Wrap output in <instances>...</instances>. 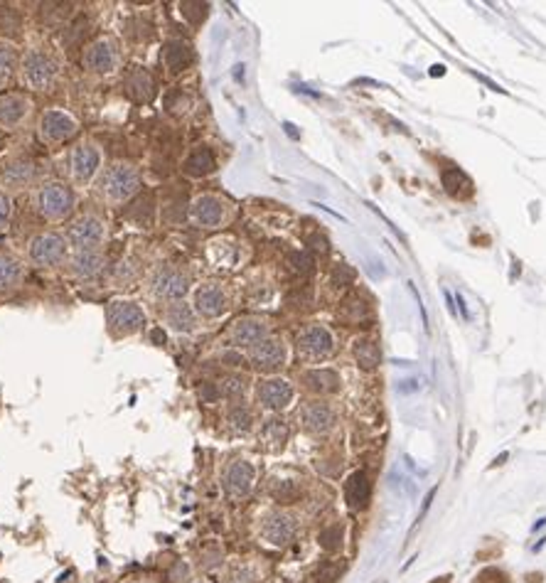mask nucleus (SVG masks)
<instances>
[{
	"mask_svg": "<svg viewBox=\"0 0 546 583\" xmlns=\"http://www.w3.org/2000/svg\"><path fill=\"white\" fill-rule=\"evenodd\" d=\"M352 354H355L357 365H360L362 370H374V367L382 362L379 345L374 343V340H369V337H362V340H357L355 347H352Z\"/></svg>",
	"mask_w": 546,
	"mask_h": 583,
	"instance_id": "72a5a7b5",
	"label": "nucleus"
},
{
	"mask_svg": "<svg viewBox=\"0 0 546 583\" xmlns=\"http://www.w3.org/2000/svg\"><path fill=\"white\" fill-rule=\"evenodd\" d=\"M369 477H367L364 470H357L355 475H349L347 485H344V499L352 510H364L369 505Z\"/></svg>",
	"mask_w": 546,
	"mask_h": 583,
	"instance_id": "c756f323",
	"label": "nucleus"
},
{
	"mask_svg": "<svg viewBox=\"0 0 546 583\" xmlns=\"http://www.w3.org/2000/svg\"><path fill=\"white\" fill-rule=\"evenodd\" d=\"M146 323H148L146 308L138 300L113 298V300L106 303V327H108V335L116 337V340H124V337H133L138 332H143Z\"/></svg>",
	"mask_w": 546,
	"mask_h": 583,
	"instance_id": "9d476101",
	"label": "nucleus"
},
{
	"mask_svg": "<svg viewBox=\"0 0 546 583\" xmlns=\"http://www.w3.org/2000/svg\"><path fill=\"white\" fill-rule=\"evenodd\" d=\"M79 118L64 106H47L45 111H40L37 124H35L37 140L47 148H62L67 143L72 146L74 138L79 135Z\"/></svg>",
	"mask_w": 546,
	"mask_h": 583,
	"instance_id": "423d86ee",
	"label": "nucleus"
},
{
	"mask_svg": "<svg viewBox=\"0 0 546 583\" xmlns=\"http://www.w3.org/2000/svg\"><path fill=\"white\" fill-rule=\"evenodd\" d=\"M20 47L15 45V39L0 37V89H8L12 79L17 77L20 69Z\"/></svg>",
	"mask_w": 546,
	"mask_h": 583,
	"instance_id": "bb28decb",
	"label": "nucleus"
},
{
	"mask_svg": "<svg viewBox=\"0 0 546 583\" xmlns=\"http://www.w3.org/2000/svg\"><path fill=\"white\" fill-rule=\"evenodd\" d=\"M67 269L79 280L99 278L106 271V254L104 249H72L67 258Z\"/></svg>",
	"mask_w": 546,
	"mask_h": 583,
	"instance_id": "4be33fe9",
	"label": "nucleus"
},
{
	"mask_svg": "<svg viewBox=\"0 0 546 583\" xmlns=\"http://www.w3.org/2000/svg\"><path fill=\"white\" fill-rule=\"evenodd\" d=\"M246 359L251 362V367L261 374L276 376V372H281L288 362V345L283 337L271 335L264 343H259L253 350L246 352Z\"/></svg>",
	"mask_w": 546,
	"mask_h": 583,
	"instance_id": "6ab92c4d",
	"label": "nucleus"
},
{
	"mask_svg": "<svg viewBox=\"0 0 546 583\" xmlns=\"http://www.w3.org/2000/svg\"><path fill=\"white\" fill-rule=\"evenodd\" d=\"M234 217V204L220 192H202L190 202L187 219L197 229H222Z\"/></svg>",
	"mask_w": 546,
	"mask_h": 583,
	"instance_id": "1a4fd4ad",
	"label": "nucleus"
},
{
	"mask_svg": "<svg viewBox=\"0 0 546 583\" xmlns=\"http://www.w3.org/2000/svg\"><path fill=\"white\" fill-rule=\"evenodd\" d=\"M433 583H451V576H440V578H436Z\"/></svg>",
	"mask_w": 546,
	"mask_h": 583,
	"instance_id": "a18cd8bd",
	"label": "nucleus"
},
{
	"mask_svg": "<svg viewBox=\"0 0 546 583\" xmlns=\"http://www.w3.org/2000/svg\"><path fill=\"white\" fill-rule=\"evenodd\" d=\"M303 387L315 396H327L340 389V374L333 370H308L303 374Z\"/></svg>",
	"mask_w": 546,
	"mask_h": 583,
	"instance_id": "cd10ccee",
	"label": "nucleus"
},
{
	"mask_svg": "<svg viewBox=\"0 0 546 583\" xmlns=\"http://www.w3.org/2000/svg\"><path fill=\"white\" fill-rule=\"evenodd\" d=\"M170 578H173L175 583H187V581H190V566L180 561V564L175 566V571H173V576H170Z\"/></svg>",
	"mask_w": 546,
	"mask_h": 583,
	"instance_id": "37998d69",
	"label": "nucleus"
},
{
	"mask_svg": "<svg viewBox=\"0 0 546 583\" xmlns=\"http://www.w3.org/2000/svg\"><path fill=\"white\" fill-rule=\"evenodd\" d=\"M220 482L229 499H244L251 495L253 485H256V468L246 458H231L222 468Z\"/></svg>",
	"mask_w": 546,
	"mask_h": 583,
	"instance_id": "f3484780",
	"label": "nucleus"
},
{
	"mask_svg": "<svg viewBox=\"0 0 546 583\" xmlns=\"http://www.w3.org/2000/svg\"><path fill=\"white\" fill-rule=\"evenodd\" d=\"M342 539H344V527L342 524H330L320 532L318 542L325 551H340L342 549Z\"/></svg>",
	"mask_w": 546,
	"mask_h": 583,
	"instance_id": "4c0bfd02",
	"label": "nucleus"
},
{
	"mask_svg": "<svg viewBox=\"0 0 546 583\" xmlns=\"http://www.w3.org/2000/svg\"><path fill=\"white\" fill-rule=\"evenodd\" d=\"M266 337H271V325L269 320L259 318V315H242L226 330V343L237 352H242V350L248 352L259 343H264Z\"/></svg>",
	"mask_w": 546,
	"mask_h": 583,
	"instance_id": "2eb2a0df",
	"label": "nucleus"
},
{
	"mask_svg": "<svg viewBox=\"0 0 546 583\" xmlns=\"http://www.w3.org/2000/svg\"><path fill=\"white\" fill-rule=\"evenodd\" d=\"M128 583H155V581H150V578H133V581H128Z\"/></svg>",
	"mask_w": 546,
	"mask_h": 583,
	"instance_id": "c03bdc74",
	"label": "nucleus"
},
{
	"mask_svg": "<svg viewBox=\"0 0 546 583\" xmlns=\"http://www.w3.org/2000/svg\"><path fill=\"white\" fill-rule=\"evenodd\" d=\"M340 571H342V566H338L333 561H327V564H322V566L318 568V578H320V581H335Z\"/></svg>",
	"mask_w": 546,
	"mask_h": 583,
	"instance_id": "79ce46f5",
	"label": "nucleus"
},
{
	"mask_svg": "<svg viewBox=\"0 0 546 583\" xmlns=\"http://www.w3.org/2000/svg\"><path fill=\"white\" fill-rule=\"evenodd\" d=\"M0 140H3V131H0Z\"/></svg>",
	"mask_w": 546,
	"mask_h": 583,
	"instance_id": "de8ad7c7",
	"label": "nucleus"
},
{
	"mask_svg": "<svg viewBox=\"0 0 546 583\" xmlns=\"http://www.w3.org/2000/svg\"><path fill=\"white\" fill-rule=\"evenodd\" d=\"M35 116V102L28 91H3L0 94V131L15 133L30 126Z\"/></svg>",
	"mask_w": 546,
	"mask_h": 583,
	"instance_id": "ddd939ff",
	"label": "nucleus"
},
{
	"mask_svg": "<svg viewBox=\"0 0 546 583\" xmlns=\"http://www.w3.org/2000/svg\"><path fill=\"white\" fill-rule=\"evenodd\" d=\"M42 180V165L32 157H12L0 168V190H6L8 195L25 190L32 192Z\"/></svg>",
	"mask_w": 546,
	"mask_h": 583,
	"instance_id": "f8f14e48",
	"label": "nucleus"
},
{
	"mask_svg": "<svg viewBox=\"0 0 546 583\" xmlns=\"http://www.w3.org/2000/svg\"><path fill=\"white\" fill-rule=\"evenodd\" d=\"M23 28V15L12 6H0V37L12 39V35L20 32Z\"/></svg>",
	"mask_w": 546,
	"mask_h": 583,
	"instance_id": "c9c22d12",
	"label": "nucleus"
},
{
	"mask_svg": "<svg viewBox=\"0 0 546 583\" xmlns=\"http://www.w3.org/2000/svg\"><path fill=\"white\" fill-rule=\"evenodd\" d=\"M248 376L242 374V372H229V374H224L220 381H217V392H220L222 399H226L229 404H239V401H244L248 394Z\"/></svg>",
	"mask_w": 546,
	"mask_h": 583,
	"instance_id": "7c9ffc66",
	"label": "nucleus"
},
{
	"mask_svg": "<svg viewBox=\"0 0 546 583\" xmlns=\"http://www.w3.org/2000/svg\"><path fill=\"white\" fill-rule=\"evenodd\" d=\"M124 89L133 102L148 104L155 96V79L146 67H130L124 74Z\"/></svg>",
	"mask_w": 546,
	"mask_h": 583,
	"instance_id": "393cba45",
	"label": "nucleus"
},
{
	"mask_svg": "<svg viewBox=\"0 0 546 583\" xmlns=\"http://www.w3.org/2000/svg\"><path fill=\"white\" fill-rule=\"evenodd\" d=\"M192 583H207V581H202V578H199V581H192Z\"/></svg>",
	"mask_w": 546,
	"mask_h": 583,
	"instance_id": "49530a36",
	"label": "nucleus"
},
{
	"mask_svg": "<svg viewBox=\"0 0 546 583\" xmlns=\"http://www.w3.org/2000/svg\"><path fill=\"white\" fill-rule=\"evenodd\" d=\"M443 182H445V190H451L453 195H458V187H465V190L470 192V180L456 168L448 170V173L443 175Z\"/></svg>",
	"mask_w": 546,
	"mask_h": 583,
	"instance_id": "ea45409f",
	"label": "nucleus"
},
{
	"mask_svg": "<svg viewBox=\"0 0 546 583\" xmlns=\"http://www.w3.org/2000/svg\"><path fill=\"white\" fill-rule=\"evenodd\" d=\"M30 207L47 224H64L77 212V192L64 180L45 178L30 192Z\"/></svg>",
	"mask_w": 546,
	"mask_h": 583,
	"instance_id": "f257e3e1",
	"label": "nucleus"
},
{
	"mask_svg": "<svg viewBox=\"0 0 546 583\" xmlns=\"http://www.w3.org/2000/svg\"><path fill=\"white\" fill-rule=\"evenodd\" d=\"M224 564V549L220 546H212V549H204L199 554V566L202 568H217Z\"/></svg>",
	"mask_w": 546,
	"mask_h": 583,
	"instance_id": "a19ab883",
	"label": "nucleus"
},
{
	"mask_svg": "<svg viewBox=\"0 0 546 583\" xmlns=\"http://www.w3.org/2000/svg\"><path fill=\"white\" fill-rule=\"evenodd\" d=\"M295 352L308 365H318L325 362L330 354L335 352V337L333 332L322 325H308L298 332L295 337Z\"/></svg>",
	"mask_w": 546,
	"mask_h": 583,
	"instance_id": "dca6fc26",
	"label": "nucleus"
},
{
	"mask_svg": "<svg viewBox=\"0 0 546 583\" xmlns=\"http://www.w3.org/2000/svg\"><path fill=\"white\" fill-rule=\"evenodd\" d=\"M253 396H256V404L259 409L269 411V414H281L283 409L291 406L295 396L293 384L283 376H266L256 384L253 389Z\"/></svg>",
	"mask_w": 546,
	"mask_h": 583,
	"instance_id": "aec40b11",
	"label": "nucleus"
},
{
	"mask_svg": "<svg viewBox=\"0 0 546 583\" xmlns=\"http://www.w3.org/2000/svg\"><path fill=\"white\" fill-rule=\"evenodd\" d=\"M160 62H163V67L168 69L170 74H180L195 62V50H192L190 42L182 37L168 39L163 45V52H160Z\"/></svg>",
	"mask_w": 546,
	"mask_h": 583,
	"instance_id": "b1692460",
	"label": "nucleus"
},
{
	"mask_svg": "<svg viewBox=\"0 0 546 583\" xmlns=\"http://www.w3.org/2000/svg\"><path fill=\"white\" fill-rule=\"evenodd\" d=\"M25 274H28V266L23 258L12 251H0V296L23 286Z\"/></svg>",
	"mask_w": 546,
	"mask_h": 583,
	"instance_id": "a878e982",
	"label": "nucleus"
},
{
	"mask_svg": "<svg viewBox=\"0 0 546 583\" xmlns=\"http://www.w3.org/2000/svg\"><path fill=\"white\" fill-rule=\"evenodd\" d=\"M190 303L202 320H217L229 310V291L222 280H202L192 288Z\"/></svg>",
	"mask_w": 546,
	"mask_h": 583,
	"instance_id": "4468645a",
	"label": "nucleus"
},
{
	"mask_svg": "<svg viewBox=\"0 0 546 583\" xmlns=\"http://www.w3.org/2000/svg\"><path fill=\"white\" fill-rule=\"evenodd\" d=\"M367 315H369V305L360 296L344 298L342 305H340V318L347 320V323H362Z\"/></svg>",
	"mask_w": 546,
	"mask_h": 583,
	"instance_id": "e433bc0d",
	"label": "nucleus"
},
{
	"mask_svg": "<svg viewBox=\"0 0 546 583\" xmlns=\"http://www.w3.org/2000/svg\"><path fill=\"white\" fill-rule=\"evenodd\" d=\"M12 212H15V207H12V195H8L6 190H0V234L8 231V227H10Z\"/></svg>",
	"mask_w": 546,
	"mask_h": 583,
	"instance_id": "58836bf2",
	"label": "nucleus"
},
{
	"mask_svg": "<svg viewBox=\"0 0 546 583\" xmlns=\"http://www.w3.org/2000/svg\"><path fill=\"white\" fill-rule=\"evenodd\" d=\"M64 170H67L69 185L89 187L96 185L104 173V151L91 138L74 140L64 155Z\"/></svg>",
	"mask_w": 546,
	"mask_h": 583,
	"instance_id": "20e7f679",
	"label": "nucleus"
},
{
	"mask_svg": "<svg viewBox=\"0 0 546 583\" xmlns=\"http://www.w3.org/2000/svg\"><path fill=\"white\" fill-rule=\"evenodd\" d=\"M224 583H261L264 571L251 559H234L224 566Z\"/></svg>",
	"mask_w": 546,
	"mask_h": 583,
	"instance_id": "c85d7f7f",
	"label": "nucleus"
},
{
	"mask_svg": "<svg viewBox=\"0 0 546 583\" xmlns=\"http://www.w3.org/2000/svg\"><path fill=\"white\" fill-rule=\"evenodd\" d=\"M259 438H261V443H264L269 450H281L283 446H286V441H288V426H286V421L276 419V416H271V419H266L264 423H261Z\"/></svg>",
	"mask_w": 546,
	"mask_h": 583,
	"instance_id": "2f4dec72",
	"label": "nucleus"
},
{
	"mask_svg": "<svg viewBox=\"0 0 546 583\" xmlns=\"http://www.w3.org/2000/svg\"><path fill=\"white\" fill-rule=\"evenodd\" d=\"M69 251L72 249L62 231L42 229L28 239L25 261L35 269H57V266H67Z\"/></svg>",
	"mask_w": 546,
	"mask_h": 583,
	"instance_id": "0eeeda50",
	"label": "nucleus"
},
{
	"mask_svg": "<svg viewBox=\"0 0 546 583\" xmlns=\"http://www.w3.org/2000/svg\"><path fill=\"white\" fill-rule=\"evenodd\" d=\"M214 168H217V160H214L212 151L204 146L195 148V151L187 155L185 165H182V170H185L187 175H192V178H204V175L214 173Z\"/></svg>",
	"mask_w": 546,
	"mask_h": 583,
	"instance_id": "473e14b6",
	"label": "nucleus"
},
{
	"mask_svg": "<svg viewBox=\"0 0 546 583\" xmlns=\"http://www.w3.org/2000/svg\"><path fill=\"white\" fill-rule=\"evenodd\" d=\"M69 249H104L108 241V222L99 212H84L69 222L64 231Z\"/></svg>",
	"mask_w": 546,
	"mask_h": 583,
	"instance_id": "9b49d317",
	"label": "nucleus"
},
{
	"mask_svg": "<svg viewBox=\"0 0 546 583\" xmlns=\"http://www.w3.org/2000/svg\"><path fill=\"white\" fill-rule=\"evenodd\" d=\"M124 55L121 45L111 35H99L81 47V67L91 77H113L121 72Z\"/></svg>",
	"mask_w": 546,
	"mask_h": 583,
	"instance_id": "6e6552de",
	"label": "nucleus"
},
{
	"mask_svg": "<svg viewBox=\"0 0 546 583\" xmlns=\"http://www.w3.org/2000/svg\"><path fill=\"white\" fill-rule=\"evenodd\" d=\"M298 534V517L288 510H273L259 519V537L269 546L283 549L295 539Z\"/></svg>",
	"mask_w": 546,
	"mask_h": 583,
	"instance_id": "a211bd4d",
	"label": "nucleus"
},
{
	"mask_svg": "<svg viewBox=\"0 0 546 583\" xmlns=\"http://www.w3.org/2000/svg\"><path fill=\"white\" fill-rule=\"evenodd\" d=\"M62 79V62L50 47L32 45L20 57V69H17V82L25 91L32 94H47Z\"/></svg>",
	"mask_w": 546,
	"mask_h": 583,
	"instance_id": "f03ea898",
	"label": "nucleus"
},
{
	"mask_svg": "<svg viewBox=\"0 0 546 583\" xmlns=\"http://www.w3.org/2000/svg\"><path fill=\"white\" fill-rule=\"evenodd\" d=\"M143 187V175L138 170V165L130 160H113L111 165H106L96 182V195L106 207L119 209L124 204H128Z\"/></svg>",
	"mask_w": 546,
	"mask_h": 583,
	"instance_id": "7ed1b4c3",
	"label": "nucleus"
},
{
	"mask_svg": "<svg viewBox=\"0 0 546 583\" xmlns=\"http://www.w3.org/2000/svg\"><path fill=\"white\" fill-rule=\"evenodd\" d=\"M226 423H229V426L234 428V431H239V433L251 431L253 411L248 409L244 401H239V404H229V409H226Z\"/></svg>",
	"mask_w": 546,
	"mask_h": 583,
	"instance_id": "f704fd0d",
	"label": "nucleus"
},
{
	"mask_svg": "<svg viewBox=\"0 0 546 583\" xmlns=\"http://www.w3.org/2000/svg\"><path fill=\"white\" fill-rule=\"evenodd\" d=\"M148 296L150 300L165 305L170 303H180V300H187L192 296V276L187 269L175 264H160L150 271L148 276Z\"/></svg>",
	"mask_w": 546,
	"mask_h": 583,
	"instance_id": "39448f33",
	"label": "nucleus"
},
{
	"mask_svg": "<svg viewBox=\"0 0 546 583\" xmlns=\"http://www.w3.org/2000/svg\"><path fill=\"white\" fill-rule=\"evenodd\" d=\"M163 325L175 335H195L202 327V318L197 315V310L192 308L190 300H180V303H170L160 313Z\"/></svg>",
	"mask_w": 546,
	"mask_h": 583,
	"instance_id": "412c9836",
	"label": "nucleus"
},
{
	"mask_svg": "<svg viewBox=\"0 0 546 583\" xmlns=\"http://www.w3.org/2000/svg\"><path fill=\"white\" fill-rule=\"evenodd\" d=\"M335 411L333 406L327 404V401H320V399H315V401H305L303 409H300V423H303V428L308 433H313V436H325V433H330L335 428Z\"/></svg>",
	"mask_w": 546,
	"mask_h": 583,
	"instance_id": "5701e85b",
	"label": "nucleus"
}]
</instances>
